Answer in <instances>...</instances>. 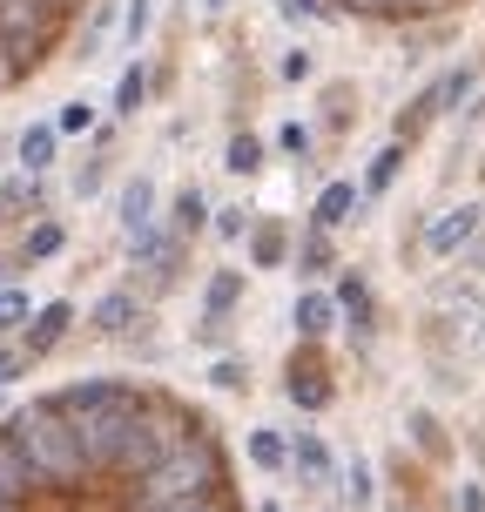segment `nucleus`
<instances>
[{
  "label": "nucleus",
  "mask_w": 485,
  "mask_h": 512,
  "mask_svg": "<svg viewBox=\"0 0 485 512\" xmlns=\"http://www.w3.org/2000/svg\"><path fill=\"white\" fill-rule=\"evenodd\" d=\"M324 512H337V506H324Z\"/></svg>",
  "instance_id": "nucleus-39"
},
{
  "label": "nucleus",
  "mask_w": 485,
  "mask_h": 512,
  "mask_svg": "<svg viewBox=\"0 0 485 512\" xmlns=\"http://www.w3.org/2000/svg\"><path fill=\"white\" fill-rule=\"evenodd\" d=\"M155 196H162V189H155V176H149V169H135V176L115 189V230H122V236H142L149 223H162V216H155Z\"/></svg>",
  "instance_id": "nucleus-12"
},
{
  "label": "nucleus",
  "mask_w": 485,
  "mask_h": 512,
  "mask_svg": "<svg viewBox=\"0 0 485 512\" xmlns=\"http://www.w3.org/2000/svg\"><path fill=\"white\" fill-rule=\"evenodd\" d=\"M472 81H479V68H472V61H459V68H445L438 81H425V88H418V102L398 108V122H391V142H405V149H411V142H418V135L438 122V115H452V108H459V95L472 88Z\"/></svg>",
  "instance_id": "nucleus-5"
},
{
  "label": "nucleus",
  "mask_w": 485,
  "mask_h": 512,
  "mask_svg": "<svg viewBox=\"0 0 485 512\" xmlns=\"http://www.w3.org/2000/svg\"><path fill=\"white\" fill-rule=\"evenodd\" d=\"M344 499H351V512H371L378 506V472H371V459H344Z\"/></svg>",
  "instance_id": "nucleus-26"
},
{
  "label": "nucleus",
  "mask_w": 485,
  "mask_h": 512,
  "mask_svg": "<svg viewBox=\"0 0 485 512\" xmlns=\"http://www.w3.org/2000/svg\"><path fill=\"white\" fill-rule=\"evenodd\" d=\"M250 223H256V209H236V203H223L216 216H209L216 243H243V236H250Z\"/></svg>",
  "instance_id": "nucleus-29"
},
{
  "label": "nucleus",
  "mask_w": 485,
  "mask_h": 512,
  "mask_svg": "<svg viewBox=\"0 0 485 512\" xmlns=\"http://www.w3.org/2000/svg\"><path fill=\"white\" fill-rule=\"evenodd\" d=\"M223 169H230V176H263V169H270V142H263V135H256V128H236L230 142H223Z\"/></svg>",
  "instance_id": "nucleus-25"
},
{
  "label": "nucleus",
  "mask_w": 485,
  "mask_h": 512,
  "mask_svg": "<svg viewBox=\"0 0 485 512\" xmlns=\"http://www.w3.org/2000/svg\"><path fill=\"white\" fill-rule=\"evenodd\" d=\"M290 331L310 337V344H331V337H337V297H331V283H304V290H297V304H290Z\"/></svg>",
  "instance_id": "nucleus-11"
},
{
  "label": "nucleus",
  "mask_w": 485,
  "mask_h": 512,
  "mask_svg": "<svg viewBox=\"0 0 485 512\" xmlns=\"http://www.w3.org/2000/svg\"><path fill=\"white\" fill-rule=\"evenodd\" d=\"M209 384H216V391H230V398H243V391H250V371H243L236 351H223V358L209 364Z\"/></svg>",
  "instance_id": "nucleus-30"
},
{
  "label": "nucleus",
  "mask_w": 485,
  "mask_h": 512,
  "mask_svg": "<svg viewBox=\"0 0 485 512\" xmlns=\"http://www.w3.org/2000/svg\"><path fill=\"white\" fill-rule=\"evenodd\" d=\"M75 324H81V304H75V297H48V304H34V317L21 324V337H14V344L27 351V364H41V358H54V351L68 344V331H75Z\"/></svg>",
  "instance_id": "nucleus-8"
},
{
  "label": "nucleus",
  "mask_w": 485,
  "mask_h": 512,
  "mask_svg": "<svg viewBox=\"0 0 485 512\" xmlns=\"http://www.w3.org/2000/svg\"><path fill=\"white\" fill-rule=\"evenodd\" d=\"M364 209V196H358V176H331L324 182V189H317V196H310V230H344V223H351V216H358Z\"/></svg>",
  "instance_id": "nucleus-13"
},
{
  "label": "nucleus",
  "mask_w": 485,
  "mask_h": 512,
  "mask_svg": "<svg viewBox=\"0 0 485 512\" xmlns=\"http://www.w3.org/2000/svg\"><path fill=\"white\" fill-rule=\"evenodd\" d=\"M14 162H21V176H54V169H61V128H54V115H41V122L21 128Z\"/></svg>",
  "instance_id": "nucleus-16"
},
{
  "label": "nucleus",
  "mask_w": 485,
  "mask_h": 512,
  "mask_svg": "<svg viewBox=\"0 0 485 512\" xmlns=\"http://www.w3.org/2000/svg\"><path fill=\"white\" fill-rule=\"evenodd\" d=\"M27 317H34V290L27 283H0V337H21Z\"/></svg>",
  "instance_id": "nucleus-27"
},
{
  "label": "nucleus",
  "mask_w": 485,
  "mask_h": 512,
  "mask_svg": "<svg viewBox=\"0 0 485 512\" xmlns=\"http://www.w3.org/2000/svg\"><path fill=\"white\" fill-rule=\"evenodd\" d=\"M149 14H155V0H128V21H122V41H128V48H142V34H149Z\"/></svg>",
  "instance_id": "nucleus-34"
},
{
  "label": "nucleus",
  "mask_w": 485,
  "mask_h": 512,
  "mask_svg": "<svg viewBox=\"0 0 485 512\" xmlns=\"http://www.w3.org/2000/svg\"><path fill=\"white\" fill-rule=\"evenodd\" d=\"M135 324H142V290H128V283L102 290L95 310H88V331H95V337H128Z\"/></svg>",
  "instance_id": "nucleus-15"
},
{
  "label": "nucleus",
  "mask_w": 485,
  "mask_h": 512,
  "mask_svg": "<svg viewBox=\"0 0 485 512\" xmlns=\"http://www.w3.org/2000/svg\"><path fill=\"white\" fill-rule=\"evenodd\" d=\"M54 128H61V142H81V135H95V128H102V115H95V102H61Z\"/></svg>",
  "instance_id": "nucleus-28"
},
{
  "label": "nucleus",
  "mask_w": 485,
  "mask_h": 512,
  "mask_svg": "<svg viewBox=\"0 0 485 512\" xmlns=\"http://www.w3.org/2000/svg\"><path fill=\"white\" fill-rule=\"evenodd\" d=\"M149 88H155L149 61H128V68H122V81H115V95H108V122H128V115H142V108L155 102Z\"/></svg>",
  "instance_id": "nucleus-22"
},
{
  "label": "nucleus",
  "mask_w": 485,
  "mask_h": 512,
  "mask_svg": "<svg viewBox=\"0 0 485 512\" xmlns=\"http://www.w3.org/2000/svg\"><path fill=\"white\" fill-rule=\"evenodd\" d=\"M283 81H310V54H304V48L283 54Z\"/></svg>",
  "instance_id": "nucleus-35"
},
{
  "label": "nucleus",
  "mask_w": 485,
  "mask_h": 512,
  "mask_svg": "<svg viewBox=\"0 0 485 512\" xmlns=\"http://www.w3.org/2000/svg\"><path fill=\"white\" fill-rule=\"evenodd\" d=\"M61 250H68V223H61V216H41V223H34V230H27L7 256H14V277H21V270H41V263H54Z\"/></svg>",
  "instance_id": "nucleus-19"
},
{
  "label": "nucleus",
  "mask_w": 485,
  "mask_h": 512,
  "mask_svg": "<svg viewBox=\"0 0 485 512\" xmlns=\"http://www.w3.org/2000/svg\"><path fill=\"white\" fill-rule=\"evenodd\" d=\"M243 290H250L243 270H209V277H203V337H216V324H230V317H236Z\"/></svg>",
  "instance_id": "nucleus-17"
},
{
  "label": "nucleus",
  "mask_w": 485,
  "mask_h": 512,
  "mask_svg": "<svg viewBox=\"0 0 485 512\" xmlns=\"http://www.w3.org/2000/svg\"><path fill=\"white\" fill-rule=\"evenodd\" d=\"M27 371H34V364H27L21 344H0V391H14V384H21Z\"/></svg>",
  "instance_id": "nucleus-33"
},
{
  "label": "nucleus",
  "mask_w": 485,
  "mask_h": 512,
  "mask_svg": "<svg viewBox=\"0 0 485 512\" xmlns=\"http://www.w3.org/2000/svg\"><path fill=\"white\" fill-rule=\"evenodd\" d=\"M290 479H304V486L331 492L344 479V459L331 452V438L324 432H290Z\"/></svg>",
  "instance_id": "nucleus-9"
},
{
  "label": "nucleus",
  "mask_w": 485,
  "mask_h": 512,
  "mask_svg": "<svg viewBox=\"0 0 485 512\" xmlns=\"http://www.w3.org/2000/svg\"><path fill=\"white\" fill-rule=\"evenodd\" d=\"M250 512H290V506H283V499H256Z\"/></svg>",
  "instance_id": "nucleus-37"
},
{
  "label": "nucleus",
  "mask_w": 485,
  "mask_h": 512,
  "mask_svg": "<svg viewBox=\"0 0 485 512\" xmlns=\"http://www.w3.org/2000/svg\"><path fill=\"white\" fill-rule=\"evenodd\" d=\"M0 512H250V492L196 391L75 371L0 411Z\"/></svg>",
  "instance_id": "nucleus-1"
},
{
  "label": "nucleus",
  "mask_w": 485,
  "mask_h": 512,
  "mask_svg": "<svg viewBox=\"0 0 485 512\" xmlns=\"http://www.w3.org/2000/svg\"><path fill=\"white\" fill-rule=\"evenodd\" d=\"M102 0H0V102L27 95L75 54Z\"/></svg>",
  "instance_id": "nucleus-2"
},
{
  "label": "nucleus",
  "mask_w": 485,
  "mask_h": 512,
  "mask_svg": "<svg viewBox=\"0 0 485 512\" xmlns=\"http://www.w3.org/2000/svg\"><path fill=\"white\" fill-rule=\"evenodd\" d=\"M182 250H189V243H182V236L169 230V223H149L142 236H128V263H135V270H162V283L176 277Z\"/></svg>",
  "instance_id": "nucleus-14"
},
{
  "label": "nucleus",
  "mask_w": 485,
  "mask_h": 512,
  "mask_svg": "<svg viewBox=\"0 0 485 512\" xmlns=\"http://www.w3.org/2000/svg\"><path fill=\"white\" fill-rule=\"evenodd\" d=\"M243 459H250V472H263V479H283V472H290V432H277V425H250Z\"/></svg>",
  "instance_id": "nucleus-20"
},
{
  "label": "nucleus",
  "mask_w": 485,
  "mask_h": 512,
  "mask_svg": "<svg viewBox=\"0 0 485 512\" xmlns=\"http://www.w3.org/2000/svg\"><path fill=\"white\" fill-rule=\"evenodd\" d=\"M277 149L290 155V162H310V149H317V128H310V122H283V128H277Z\"/></svg>",
  "instance_id": "nucleus-31"
},
{
  "label": "nucleus",
  "mask_w": 485,
  "mask_h": 512,
  "mask_svg": "<svg viewBox=\"0 0 485 512\" xmlns=\"http://www.w3.org/2000/svg\"><path fill=\"white\" fill-rule=\"evenodd\" d=\"M331 297H337V331H351V344L371 351V337H378V290H371V277L364 270H337Z\"/></svg>",
  "instance_id": "nucleus-7"
},
{
  "label": "nucleus",
  "mask_w": 485,
  "mask_h": 512,
  "mask_svg": "<svg viewBox=\"0 0 485 512\" xmlns=\"http://www.w3.org/2000/svg\"><path fill=\"white\" fill-rule=\"evenodd\" d=\"M209 216H216V209H209V189L203 182H182L176 203H169V230H176L182 243H196V236L209 230Z\"/></svg>",
  "instance_id": "nucleus-23"
},
{
  "label": "nucleus",
  "mask_w": 485,
  "mask_h": 512,
  "mask_svg": "<svg viewBox=\"0 0 485 512\" xmlns=\"http://www.w3.org/2000/svg\"><path fill=\"white\" fill-rule=\"evenodd\" d=\"M459 512H485V486H459Z\"/></svg>",
  "instance_id": "nucleus-36"
},
{
  "label": "nucleus",
  "mask_w": 485,
  "mask_h": 512,
  "mask_svg": "<svg viewBox=\"0 0 485 512\" xmlns=\"http://www.w3.org/2000/svg\"><path fill=\"white\" fill-rule=\"evenodd\" d=\"M290 270H297V283H331L344 263H337V243H331V230H310L304 223V236H297V250H290Z\"/></svg>",
  "instance_id": "nucleus-18"
},
{
  "label": "nucleus",
  "mask_w": 485,
  "mask_h": 512,
  "mask_svg": "<svg viewBox=\"0 0 485 512\" xmlns=\"http://www.w3.org/2000/svg\"><path fill=\"white\" fill-rule=\"evenodd\" d=\"M479 230H485V203L479 196H459V203H445L438 216H425V256H459V250H472L479 243Z\"/></svg>",
  "instance_id": "nucleus-6"
},
{
  "label": "nucleus",
  "mask_w": 485,
  "mask_h": 512,
  "mask_svg": "<svg viewBox=\"0 0 485 512\" xmlns=\"http://www.w3.org/2000/svg\"><path fill=\"white\" fill-rule=\"evenodd\" d=\"M391 512H418V506H411V499H391Z\"/></svg>",
  "instance_id": "nucleus-38"
},
{
  "label": "nucleus",
  "mask_w": 485,
  "mask_h": 512,
  "mask_svg": "<svg viewBox=\"0 0 485 512\" xmlns=\"http://www.w3.org/2000/svg\"><path fill=\"white\" fill-rule=\"evenodd\" d=\"M405 162H411L405 142H384V149L371 155V169L358 176V196H364V203H384V196L398 189V176H405Z\"/></svg>",
  "instance_id": "nucleus-21"
},
{
  "label": "nucleus",
  "mask_w": 485,
  "mask_h": 512,
  "mask_svg": "<svg viewBox=\"0 0 485 512\" xmlns=\"http://www.w3.org/2000/svg\"><path fill=\"white\" fill-rule=\"evenodd\" d=\"M290 250H297V230L283 216H256L250 236H243V263L250 270H290Z\"/></svg>",
  "instance_id": "nucleus-10"
},
{
  "label": "nucleus",
  "mask_w": 485,
  "mask_h": 512,
  "mask_svg": "<svg viewBox=\"0 0 485 512\" xmlns=\"http://www.w3.org/2000/svg\"><path fill=\"white\" fill-rule=\"evenodd\" d=\"M317 21H344V27H378V34H411V27H445L485 7V0H310Z\"/></svg>",
  "instance_id": "nucleus-3"
},
{
  "label": "nucleus",
  "mask_w": 485,
  "mask_h": 512,
  "mask_svg": "<svg viewBox=\"0 0 485 512\" xmlns=\"http://www.w3.org/2000/svg\"><path fill=\"white\" fill-rule=\"evenodd\" d=\"M411 438H418V445H425V452H432L438 465L452 459V445H445V432L432 425V411H411Z\"/></svg>",
  "instance_id": "nucleus-32"
},
{
  "label": "nucleus",
  "mask_w": 485,
  "mask_h": 512,
  "mask_svg": "<svg viewBox=\"0 0 485 512\" xmlns=\"http://www.w3.org/2000/svg\"><path fill=\"white\" fill-rule=\"evenodd\" d=\"M351 122H358V88L351 81H331L324 95H317V135H351Z\"/></svg>",
  "instance_id": "nucleus-24"
},
{
  "label": "nucleus",
  "mask_w": 485,
  "mask_h": 512,
  "mask_svg": "<svg viewBox=\"0 0 485 512\" xmlns=\"http://www.w3.org/2000/svg\"><path fill=\"white\" fill-rule=\"evenodd\" d=\"M277 384H283V405L297 411V418H324V411L337 405L331 344H310V337H297V344H290V358H283V371H277Z\"/></svg>",
  "instance_id": "nucleus-4"
}]
</instances>
